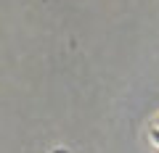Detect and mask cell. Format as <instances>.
<instances>
[{"mask_svg":"<svg viewBox=\"0 0 159 153\" xmlns=\"http://www.w3.org/2000/svg\"><path fill=\"white\" fill-rule=\"evenodd\" d=\"M148 137H151V142H154V145L159 148V127H157V124L151 127V132H148Z\"/></svg>","mask_w":159,"mask_h":153,"instance_id":"cell-1","label":"cell"},{"mask_svg":"<svg viewBox=\"0 0 159 153\" xmlns=\"http://www.w3.org/2000/svg\"><path fill=\"white\" fill-rule=\"evenodd\" d=\"M154 124H157V127H159V116H157V119H154Z\"/></svg>","mask_w":159,"mask_h":153,"instance_id":"cell-2","label":"cell"}]
</instances>
